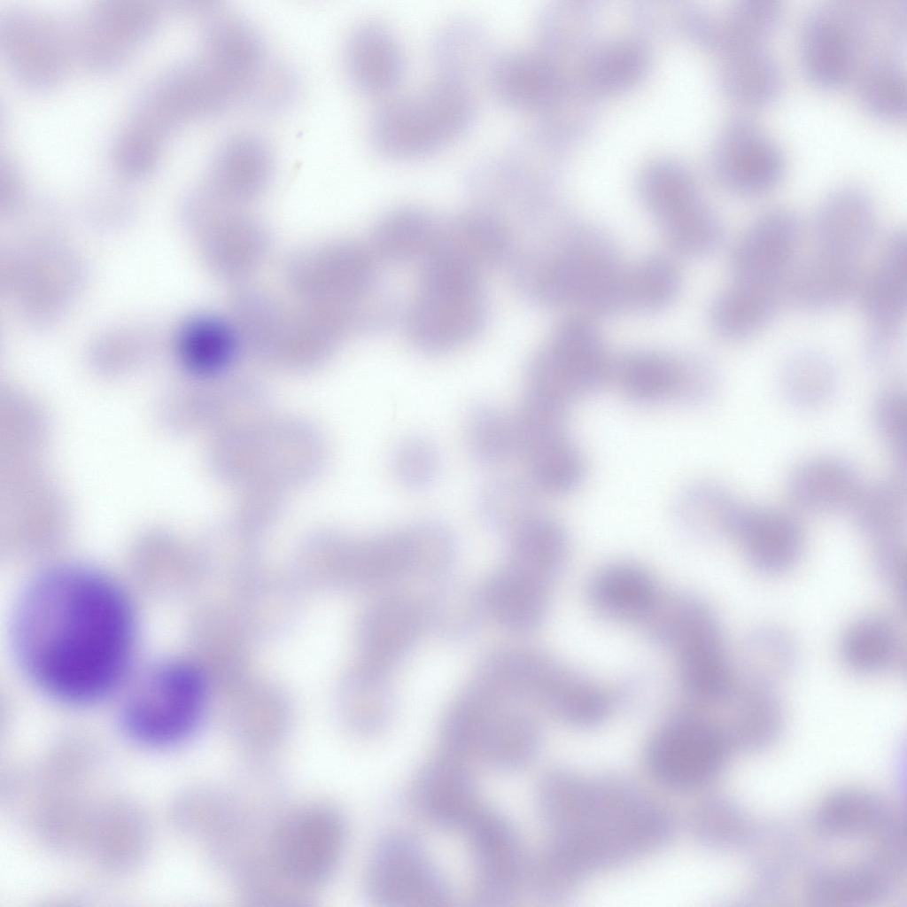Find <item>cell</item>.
Listing matches in <instances>:
<instances>
[{
  "mask_svg": "<svg viewBox=\"0 0 907 907\" xmlns=\"http://www.w3.org/2000/svg\"><path fill=\"white\" fill-rule=\"evenodd\" d=\"M134 627L128 600L110 579L81 566L56 567L36 577L19 600L14 651L44 691L88 702L122 677Z\"/></svg>",
  "mask_w": 907,
  "mask_h": 907,
  "instance_id": "6da1fadb",
  "label": "cell"
},
{
  "mask_svg": "<svg viewBox=\"0 0 907 907\" xmlns=\"http://www.w3.org/2000/svg\"><path fill=\"white\" fill-rule=\"evenodd\" d=\"M345 837L342 818L332 808L298 807L267 827L242 867V881L259 899L306 898L335 870Z\"/></svg>",
  "mask_w": 907,
  "mask_h": 907,
  "instance_id": "7a4b0ae2",
  "label": "cell"
},
{
  "mask_svg": "<svg viewBox=\"0 0 907 907\" xmlns=\"http://www.w3.org/2000/svg\"><path fill=\"white\" fill-rule=\"evenodd\" d=\"M480 271L444 251L424 262L407 316L413 345L427 353L454 350L476 337L486 317Z\"/></svg>",
  "mask_w": 907,
  "mask_h": 907,
  "instance_id": "3957f363",
  "label": "cell"
},
{
  "mask_svg": "<svg viewBox=\"0 0 907 907\" xmlns=\"http://www.w3.org/2000/svg\"><path fill=\"white\" fill-rule=\"evenodd\" d=\"M204 702V683L195 669L182 663H162L132 685L121 708L120 725L139 744L174 745L196 729Z\"/></svg>",
  "mask_w": 907,
  "mask_h": 907,
  "instance_id": "277c9868",
  "label": "cell"
},
{
  "mask_svg": "<svg viewBox=\"0 0 907 907\" xmlns=\"http://www.w3.org/2000/svg\"><path fill=\"white\" fill-rule=\"evenodd\" d=\"M613 364L591 322L567 319L530 360L524 397L567 409L600 390L612 376Z\"/></svg>",
  "mask_w": 907,
  "mask_h": 907,
  "instance_id": "5b68a950",
  "label": "cell"
},
{
  "mask_svg": "<svg viewBox=\"0 0 907 907\" xmlns=\"http://www.w3.org/2000/svg\"><path fill=\"white\" fill-rule=\"evenodd\" d=\"M499 701L475 686L448 709L440 727L446 757L463 765L514 768L527 756L532 738L529 720L500 711Z\"/></svg>",
  "mask_w": 907,
  "mask_h": 907,
  "instance_id": "8992f818",
  "label": "cell"
},
{
  "mask_svg": "<svg viewBox=\"0 0 907 907\" xmlns=\"http://www.w3.org/2000/svg\"><path fill=\"white\" fill-rule=\"evenodd\" d=\"M374 254L346 240L321 243L295 252L286 263L288 287L306 306L353 322V309L375 283Z\"/></svg>",
  "mask_w": 907,
  "mask_h": 907,
  "instance_id": "52a82bcc",
  "label": "cell"
},
{
  "mask_svg": "<svg viewBox=\"0 0 907 907\" xmlns=\"http://www.w3.org/2000/svg\"><path fill=\"white\" fill-rule=\"evenodd\" d=\"M612 376L622 394L642 407L700 403L709 396L714 383L710 370L701 361L657 351L626 353L613 364Z\"/></svg>",
  "mask_w": 907,
  "mask_h": 907,
  "instance_id": "ba28073f",
  "label": "cell"
},
{
  "mask_svg": "<svg viewBox=\"0 0 907 907\" xmlns=\"http://www.w3.org/2000/svg\"><path fill=\"white\" fill-rule=\"evenodd\" d=\"M569 244L541 262L525 285L546 305L578 304L590 311L619 267L601 240L585 237Z\"/></svg>",
  "mask_w": 907,
  "mask_h": 907,
  "instance_id": "9c48e42d",
  "label": "cell"
},
{
  "mask_svg": "<svg viewBox=\"0 0 907 907\" xmlns=\"http://www.w3.org/2000/svg\"><path fill=\"white\" fill-rule=\"evenodd\" d=\"M857 290L870 349L883 356L895 343L906 314L907 248L903 231L885 239Z\"/></svg>",
  "mask_w": 907,
  "mask_h": 907,
  "instance_id": "30bf717a",
  "label": "cell"
},
{
  "mask_svg": "<svg viewBox=\"0 0 907 907\" xmlns=\"http://www.w3.org/2000/svg\"><path fill=\"white\" fill-rule=\"evenodd\" d=\"M371 897L389 906H435L446 899L445 884L419 845L392 835L376 849L368 867Z\"/></svg>",
  "mask_w": 907,
  "mask_h": 907,
  "instance_id": "8fae6325",
  "label": "cell"
},
{
  "mask_svg": "<svg viewBox=\"0 0 907 907\" xmlns=\"http://www.w3.org/2000/svg\"><path fill=\"white\" fill-rule=\"evenodd\" d=\"M800 237L798 221L788 213L771 212L755 220L733 247V280L787 284Z\"/></svg>",
  "mask_w": 907,
  "mask_h": 907,
  "instance_id": "7c38bea8",
  "label": "cell"
},
{
  "mask_svg": "<svg viewBox=\"0 0 907 907\" xmlns=\"http://www.w3.org/2000/svg\"><path fill=\"white\" fill-rule=\"evenodd\" d=\"M460 831L473 852L481 893L492 899L512 893L521 860L518 842L508 822L482 802Z\"/></svg>",
  "mask_w": 907,
  "mask_h": 907,
  "instance_id": "4fadbf2b",
  "label": "cell"
},
{
  "mask_svg": "<svg viewBox=\"0 0 907 907\" xmlns=\"http://www.w3.org/2000/svg\"><path fill=\"white\" fill-rule=\"evenodd\" d=\"M410 795L421 815L454 829H459L481 802L463 766L446 756L424 766Z\"/></svg>",
  "mask_w": 907,
  "mask_h": 907,
  "instance_id": "5bb4252c",
  "label": "cell"
},
{
  "mask_svg": "<svg viewBox=\"0 0 907 907\" xmlns=\"http://www.w3.org/2000/svg\"><path fill=\"white\" fill-rule=\"evenodd\" d=\"M479 594L485 611L517 632L539 624L547 601L545 579L512 562L493 572Z\"/></svg>",
  "mask_w": 907,
  "mask_h": 907,
  "instance_id": "9a60e30c",
  "label": "cell"
},
{
  "mask_svg": "<svg viewBox=\"0 0 907 907\" xmlns=\"http://www.w3.org/2000/svg\"><path fill=\"white\" fill-rule=\"evenodd\" d=\"M206 239L208 262L225 280H241L263 260L268 247L264 226L255 218L232 212L212 221Z\"/></svg>",
  "mask_w": 907,
  "mask_h": 907,
  "instance_id": "2e32d148",
  "label": "cell"
},
{
  "mask_svg": "<svg viewBox=\"0 0 907 907\" xmlns=\"http://www.w3.org/2000/svg\"><path fill=\"white\" fill-rule=\"evenodd\" d=\"M861 276L859 258L814 251L792 272L787 299L806 310L833 307L857 289Z\"/></svg>",
  "mask_w": 907,
  "mask_h": 907,
  "instance_id": "e0dca14e",
  "label": "cell"
},
{
  "mask_svg": "<svg viewBox=\"0 0 907 907\" xmlns=\"http://www.w3.org/2000/svg\"><path fill=\"white\" fill-rule=\"evenodd\" d=\"M783 299L786 284L733 280L712 306V328L729 340L749 337L771 321Z\"/></svg>",
  "mask_w": 907,
  "mask_h": 907,
  "instance_id": "ac0fdd59",
  "label": "cell"
},
{
  "mask_svg": "<svg viewBox=\"0 0 907 907\" xmlns=\"http://www.w3.org/2000/svg\"><path fill=\"white\" fill-rule=\"evenodd\" d=\"M588 594L600 613L616 619L646 616L659 603L653 578L628 562L613 563L599 570L592 578Z\"/></svg>",
  "mask_w": 907,
  "mask_h": 907,
  "instance_id": "d6986e66",
  "label": "cell"
},
{
  "mask_svg": "<svg viewBox=\"0 0 907 907\" xmlns=\"http://www.w3.org/2000/svg\"><path fill=\"white\" fill-rule=\"evenodd\" d=\"M242 341L233 322L221 315L201 314L188 319L177 335V350L184 366L198 375L226 368Z\"/></svg>",
  "mask_w": 907,
  "mask_h": 907,
  "instance_id": "ffe728a7",
  "label": "cell"
},
{
  "mask_svg": "<svg viewBox=\"0 0 907 907\" xmlns=\"http://www.w3.org/2000/svg\"><path fill=\"white\" fill-rule=\"evenodd\" d=\"M442 226L431 215L415 208L391 211L376 223L373 254L391 262H423L436 249Z\"/></svg>",
  "mask_w": 907,
  "mask_h": 907,
  "instance_id": "44dd1931",
  "label": "cell"
},
{
  "mask_svg": "<svg viewBox=\"0 0 907 907\" xmlns=\"http://www.w3.org/2000/svg\"><path fill=\"white\" fill-rule=\"evenodd\" d=\"M652 210L670 242L679 251L699 255L710 252L721 237L719 221L680 191L653 195Z\"/></svg>",
  "mask_w": 907,
  "mask_h": 907,
  "instance_id": "7402d4cb",
  "label": "cell"
},
{
  "mask_svg": "<svg viewBox=\"0 0 907 907\" xmlns=\"http://www.w3.org/2000/svg\"><path fill=\"white\" fill-rule=\"evenodd\" d=\"M510 531V562L546 579L562 565L568 539L554 518L535 511Z\"/></svg>",
  "mask_w": 907,
  "mask_h": 907,
  "instance_id": "603a6c76",
  "label": "cell"
},
{
  "mask_svg": "<svg viewBox=\"0 0 907 907\" xmlns=\"http://www.w3.org/2000/svg\"><path fill=\"white\" fill-rule=\"evenodd\" d=\"M869 206L855 198H841L822 208L814 221L815 249L859 257L874 228Z\"/></svg>",
  "mask_w": 907,
  "mask_h": 907,
  "instance_id": "cb8c5ba5",
  "label": "cell"
},
{
  "mask_svg": "<svg viewBox=\"0 0 907 907\" xmlns=\"http://www.w3.org/2000/svg\"><path fill=\"white\" fill-rule=\"evenodd\" d=\"M856 477L844 463L831 459L815 460L795 471L788 496L795 507L822 511L837 507L850 498L857 487Z\"/></svg>",
  "mask_w": 907,
  "mask_h": 907,
  "instance_id": "d4e9b609",
  "label": "cell"
},
{
  "mask_svg": "<svg viewBox=\"0 0 907 907\" xmlns=\"http://www.w3.org/2000/svg\"><path fill=\"white\" fill-rule=\"evenodd\" d=\"M374 618L373 647L384 664L398 662L417 640L427 624L422 605L404 594L386 598Z\"/></svg>",
  "mask_w": 907,
  "mask_h": 907,
  "instance_id": "484cf974",
  "label": "cell"
},
{
  "mask_svg": "<svg viewBox=\"0 0 907 907\" xmlns=\"http://www.w3.org/2000/svg\"><path fill=\"white\" fill-rule=\"evenodd\" d=\"M422 608L426 623L449 640L472 633L485 611L479 590L454 583L441 584L431 591Z\"/></svg>",
  "mask_w": 907,
  "mask_h": 907,
  "instance_id": "4316f807",
  "label": "cell"
},
{
  "mask_svg": "<svg viewBox=\"0 0 907 907\" xmlns=\"http://www.w3.org/2000/svg\"><path fill=\"white\" fill-rule=\"evenodd\" d=\"M465 435L469 453L484 465H499L516 454L513 419L492 406L477 405L469 411Z\"/></svg>",
  "mask_w": 907,
  "mask_h": 907,
  "instance_id": "83f0119b",
  "label": "cell"
},
{
  "mask_svg": "<svg viewBox=\"0 0 907 907\" xmlns=\"http://www.w3.org/2000/svg\"><path fill=\"white\" fill-rule=\"evenodd\" d=\"M679 276L668 260L653 257L641 261L623 276V309L651 311L666 306L676 295Z\"/></svg>",
  "mask_w": 907,
  "mask_h": 907,
  "instance_id": "f1b7e54d",
  "label": "cell"
},
{
  "mask_svg": "<svg viewBox=\"0 0 907 907\" xmlns=\"http://www.w3.org/2000/svg\"><path fill=\"white\" fill-rule=\"evenodd\" d=\"M413 562V571L442 578L451 568L456 553L452 532L435 521H420L403 530Z\"/></svg>",
  "mask_w": 907,
  "mask_h": 907,
  "instance_id": "f546056e",
  "label": "cell"
},
{
  "mask_svg": "<svg viewBox=\"0 0 907 907\" xmlns=\"http://www.w3.org/2000/svg\"><path fill=\"white\" fill-rule=\"evenodd\" d=\"M738 507L725 490L706 482L685 488L676 500L673 514L685 529L706 524L728 527Z\"/></svg>",
  "mask_w": 907,
  "mask_h": 907,
  "instance_id": "4dcf8cb0",
  "label": "cell"
},
{
  "mask_svg": "<svg viewBox=\"0 0 907 907\" xmlns=\"http://www.w3.org/2000/svg\"><path fill=\"white\" fill-rule=\"evenodd\" d=\"M478 506L487 524L508 531L534 512L529 487L510 478L488 484L480 493Z\"/></svg>",
  "mask_w": 907,
  "mask_h": 907,
  "instance_id": "1f68e13d",
  "label": "cell"
},
{
  "mask_svg": "<svg viewBox=\"0 0 907 907\" xmlns=\"http://www.w3.org/2000/svg\"><path fill=\"white\" fill-rule=\"evenodd\" d=\"M783 382L787 393L804 404L821 401L833 384V370L824 356L805 351L793 356L783 372Z\"/></svg>",
  "mask_w": 907,
  "mask_h": 907,
  "instance_id": "d6a6232c",
  "label": "cell"
},
{
  "mask_svg": "<svg viewBox=\"0 0 907 907\" xmlns=\"http://www.w3.org/2000/svg\"><path fill=\"white\" fill-rule=\"evenodd\" d=\"M438 469V452L429 439L422 437L404 439L393 452V475L405 487H426L434 481Z\"/></svg>",
  "mask_w": 907,
  "mask_h": 907,
  "instance_id": "836d02e7",
  "label": "cell"
},
{
  "mask_svg": "<svg viewBox=\"0 0 907 907\" xmlns=\"http://www.w3.org/2000/svg\"><path fill=\"white\" fill-rule=\"evenodd\" d=\"M879 420L886 437L899 443L904 437L905 408L897 396H888L881 403Z\"/></svg>",
  "mask_w": 907,
  "mask_h": 907,
  "instance_id": "e575fe53",
  "label": "cell"
}]
</instances>
